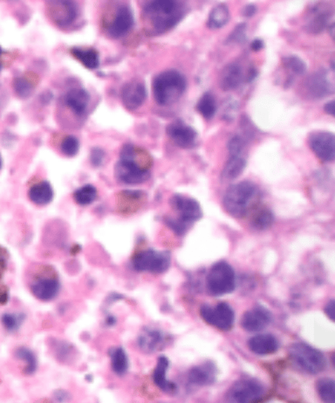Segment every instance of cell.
Here are the masks:
<instances>
[{
	"mask_svg": "<svg viewBox=\"0 0 335 403\" xmlns=\"http://www.w3.org/2000/svg\"><path fill=\"white\" fill-rule=\"evenodd\" d=\"M188 6L178 0L147 1L143 8L144 28L150 34H163L174 28L186 15Z\"/></svg>",
	"mask_w": 335,
	"mask_h": 403,
	"instance_id": "cell-1",
	"label": "cell"
},
{
	"mask_svg": "<svg viewBox=\"0 0 335 403\" xmlns=\"http://www.w3.org/2000/svg\"><path fill=\"white\" fill-rule=\"evenodd\" d=\"M151 165L152 158L146 151L133 145H125L115 165V177L124 184H142L150 177Z\"/></svg>",
	"mask_w": 335,
	"mask_h": 403,
	"instance_id": "cell-2",
	"label": "cell"
},
{
	"mask_svg": "<svg viewBox=\"0 0 335 403\" xmlns=\"http://www.w3.org/2000/svg\"><path fill=\"white\" fill-rule=\"evenodd\" d=\"M257 186L250 181H241L230 186L223 196V207L233 217L241 218L256 207L259 200Z\"/></svg>",
	"mask_w": 335,
	"mask_h": 403,
	"instance_id": "cell-3",
	"label": "cell"
},
{
	"mask_svg": "<svg viewBox=\"0 0 335 403\" xmlns=\"http://www.w3.org/2000/svg\"><path fill=\"white\" fill-rule=\"evenodd\" d=\"M186 87V79L180 72L174 70L162 72L153 79L154 98L161 106L171 105L181 98Z\"/></svg>",
	"mask_w": 335,
	"mask_h": 403,
	"instance_id": "cell-4",
	"label": "cell"
},
{
	"mask_svg": "<svg viewBox=\"0 0 335 403\" xmlns=\"http://www.w3.org/2000/svg\"><path fill=\"white\" fill-rule=\"evenodd\" d=\"M171 205L173 210L178 212L179 217L176 219L169 217L166 219V223L178 236L185 235L190 226L203 215L199 203L192 198L175 194L171 198Z\"/></svg>",
	"mask_w": 335,
	"mask_h": 403,
	"instance_id": "cell-5",
	"label": "cell"
},
{
	"mask_svg": "<svg viewBox=\"0 0 335 403\" xmlns=\"http://www.w3.org/2000/svg\"><path fill=\"white\" fill-rule=\"evenodd\" d=\"M290 357L298 368L310 374L319 373L326 368L327 361L322 352L302 342L291 345Z\"/></svg>",
	"mask_w": 335,
	"mask_h": 403,
	"instance_id": "cell-6",
	"label": "cell"
},
{
	"mask_svg": "<svg viewBox=\"0 0 335 403\" xmlns=\"http://www.w3.org/2000/svg\"><path fill=\"white\" fill-rule=\"evenodd\" d=\"M208 293L219 297L232 293L236 286L235 272L225 262H218L212 266L206 279Z\"/></svg>",
	"mask_w": 335,
	"mask_h": 403,
	"instance_id": "cell-7",
	"label": "cell"
},
{
	"mask_svg": "<svg viewBox=\"0 0 335 403\" xmlns=\"http://www.w3.org/2000/svg\"><path fill=\"white\" fill-rule=\"evenodd\" d=\"M171 253L168 251H157L153 248L136 253L132 258V266L138 272H150L161 274L168 271L171 266Z\"/></svg>",
	"mask_w": 335,
	"mask_h": 403,
	"instance_id": "cell-8",
	"label": "cell"
},
{
	"mask_svg": "<svg viewBox=\"0 0 335 403\" xmlns=\"http://www.w3.org/2000/svg\"><path fill=\"white\" fill-rule=\"evenodd\" d=\"M265 388L255 379H241L232 385L226 395L229 402L247 403L259 400L264 397Z\"/></svg>",
	"mask_w": 335,
	"mask_h": 403,
	"instance_id": "cell-9",
	"label": "cell"
},
{
	"mask_svg": "<svg viewBox=\"0 0 335 403\" xmlns=\"http://www.w3.org/2000/svg\"><path fill=\"white\" fill-rule=\"evenodd\" d=\"M305 91L313 97H323L335 92V63L329 68L310 75L305 82Z\"/></svg>",
	"mask_w": 335,
	"mask_h": 403,
	"instance_id": "cell-10",
	"label": "cell"
},
{
	"mask_svg": "<svg viewBox=\"0 0 335 403\" xmlns=\"http://www.w3.org/2000/svg\"><path fill=\"white\" fill-rule=\"evenodd\" d=\"M200 315L209 325L221 331L232 329L235 320L232 308L226 303H219L214 307L209 305H202Z\"/></svg>",
	"mask_w": 335,
	"mask_h": 403,
	"instance_id": "cell-11",
	"label": "cell"
},
{
	"mask_svg": "<svg viewBox=\"0 0 335 403\" xmlns=\"http://www.w3.org/2000/svg\"><path fill=\"white\" fill-rule=\"evenodd\" d=\"M257 70L250 67L244 73V70L239 63H230L223 68L219 79V85L223 91H230L239 88L243 82H251L257 77Z\"/></svg>",
	"mask_w": 335,
	"mask_h": 403,
	"instance_id": "cell-12",
	"label": "cell"
},
{
	"mask_svg": "<svg viewBox=\"0 0 335 403\" xmlns=\"http://www.w3.org/2000/svg\"><path fill=\"white\" fill-rule=\"evenodd\" d=\"M308 145L319 160L324 162L335 160V134L329 132H315L308 138Z\"/></svg>",
	"mask_w": 335,
	"mask_h": 403,
	"instance_id": "cell-13",
	"label": "cell"
},
{
	"mask_svg": "<svg viewBox=\"0 0 335 403\" xmlns=\"http://www.w3.org/2000/svg\"><path fill=\"white\" fill-rule=\"evenodd\" d=\"M333 13L332 7L323 3L310 7L305 17L306 31L313 34H320L327 27Z\"/></svg>",
	"mask_w": 335,
	"mask_h": 403,
	"instance_id": "cell-14",
	"label": "cell"
},
{
	"mask_svg": "<svg viewBox=\"0 0 335 403\" xmlns=\"http://www.w3.org/2000/svg\"><path fill=\"white\" fill-rule=\"evenodd\" d=\"M48 15L57 26L68 27L78 16V7L74 1H50Z\"/></svg>",
	"mask_w": 335,
	"mask_h": 403,
	"instance_id": "cell-15",
	"label": "cell"
},
{
	"mask_svg": "<svg viewBox=\"0 0 335 403\" xmlns=\"http://www.w3.org/2000/svg\"><path fill=\"white\" fill-rule=\"evenodd\" d=\"M167 134L176 146L183 149L192 148L195 146L197 133L192 126L187 124L181 120H176L169 124Z\"/></svg>",
	"mask_w": 335,
	"mask_h": 403,
	"instance_id": "cell-16",
	"label": "cell"
},
{
	"mask_svg": "<svg viewBox=\"0 0 335 403\" xmlns=\"http://www.w3.org/2000/svg\"><path fill=\"white\" fill-rule=\"evenodd\" d=\"M134 14L131 7L120 6L118 7L114 20L107 27V35L112 39H119L127 34L134 26Z\"/></svg>",
	"mask_w": 335,
	"mask_h": 403,
	"instance_id": "cell-17",
	"label": "cell"
},
{
	"mask_svg": "<svg viewBox=\"0 0 335 403\" xmlns=\"http://www.w3.org/2000/svg\"><path fill=\"white\" fill-rule=\"evenodd\" d=\"M147 91L145 84L139 79L127 82L121 89V100L126 109L136 110L145 101Z\"/></svg>",
	"mask_w": 335,
	"mask_h": 403,
	"instance_id": "cell-18",
	"label": "cell"
},
{
	"mask_svg": "<svg viewBox=\"0 0 335 403\" xmlns=\"http://www.w3.org/2000/svg\"><path fill=\"white\" fill-rule=\"evenodd\" d=\"M271 313L263 307H256L247 312L241 319V326L247 332L256 333L264 330L271 322Z\"/></svg>",
	"mask_w": 335,
	"mask_h": 403,
	"instance_id": "cell-19",
	"label": "cell"
},
{
	"mask_svg": "<svg viewBox=\"0 0 335 403\" xmlns=\"http://www.w3.org/2000/svg\"><path fill=\"white\" fill-rule=\"evenodd\" d=\"M138 347L145 354H153L161 350L166 344V337L162 331L144 328L138 339Z\"/></svg>",
	"mask_w": 335,
	"mask_h": 403,
	"instance_id": "cell-20",
	"label": "cell"
},
{
	"mask_svg": "<svg viewBox=\"0 0 335 403\" xmlns=\"http://www.w3.org/2000/svg\"><path fill=\"white\" fill-rule=\"evenodd\" d=\"M60 284L55 278L36 279L31 286L32 295L41 301H51L59 293Z\"/></svg>",
	"mask_w": 335,
	"mask_h": 403,
	"instance_id": "cell-21",
	"label": "cell"
},
{
	"mask_svg": "<svg viewBox=\"0 0 335 403\" xmlns=\"http://www.w3.org/2000/svg\"><path fill=\"white\" fill-rule=\"evenodd\" d=\"M216 373H217V369L214 363H203L190 370L188 380L194 386H208L214 383Z\"/></svg>",
	"mask_w": 335,
	"mask_h": 403,
	"instance_id": "cell-22",
	"label": "cell"
},
{
	"mask_svg": "<svg viewBox=\"0 0 335 403\" xmlns=\"http://www.w3.org/2000/svg\"><path fill=\"white\" fill-rule=\"evenodd\" d=\"M250 350L258 355H268L278 351V340L272 334H258L252 337L248 342Z\"/></svg>",
	"mask_w": 335,
	"mask_h": 403,
	"instance_id": "cell-23",
	"label": "cell"
},
{
	"mask_svg": "<svg viewBox=\"0 0 335 403\" xmlns=\"http://www.w3.org/2000/svg\"><path fill=\"white\" fill-rule=\"evenodd\" d=\"M169 366V361L165 356H160L157 359L156 369L153 372V381L155 385L164 393L174 394L176 391L175 383L167 380L166 374Z\"/></svg>",
	"mask_w": 335,
	"mask_h": 403,
	"instance_id": "cell-24",
	"label": "cell"
},
{
	"mask_svg": "<svg viewBox=\"0 0 335 403\" xmlns=\"http://www.w3.org/2000/svg\"><path fill=\"white\" fill-rule=\"evenodd\" d=\"M90 96L84 89H73L67 93L65 102L70 109L79 117L84 116L88 110Z\"/></svg>",
	"mask_w": 335,
	"mask_h": 403,
	"instance_id": "cell-25",
	"label": "cell"
},
{
	"mask_svg": "<svg viewBox=\"0 0 335 403\" xmlns=\"http://www.w3.org/2000/svg\"><path fill=\"white\" fill-rule=\"evenodd\" d=\"M71 55L89 70H95L100 66L98 51L93 48L75 46L70 49Z\"/></svg>",
	"mask_w": 335,
	"mask_h": 403,
	"instance_id": "cell-26",
	"label": "cell"
},
{
	"mask_svg": "<svg viewBox=\"0 0 335 403\" xmlns=\"http://www.w3.org/2000/svg\"><path fill=\"white\" fill-rule=\"evenodd\" d=\"M29 199L38 206H46L53 200V190L48 181L32 186L28 192Z\"/></svg>",
	"mask_w": 335,
	"mask_h": 403,
	"instance_id": "cell-27",
	"label": "cell"
},
{
	"mask_svg": "<svg viewBox=\"0 0 335 403\" xmlns=\"http://www.w3.org/2000/svg\"><path fill=\"white\" fill-rule=\"evenodd\" d=\"M229 154L230 157L226 162L222 174L223 179H228V181L239 177L247 165V158L244 157V153Z\"/></svg>",
	"mask_w": 335,
	"mask_h": 403,
	"instance_id": "cell-28",
	"label": "cell"
},
{
	"mask_svg": "<svg viewBox=\"0 0 335 403\" xmlns=\"http://www.w3.org/2000/svg\"><path fill=\"white\" fill-rule=\"evenodd\" d=\"M109 355L113 371L119 376H125L129 368V362L124 349L121 347L111 348Z\"/></svg>",
	"mask_w": 335,
	"mask_h": 403,
	"instance_id": "cell-29",
	"label": "cell"
},
{
	"mask_svg": "<svg viewBox=\"0 0 335 403\" xmlns=\"http://www.w3.org/2000/svg\"><path fill=\"white\" fill-rule=\"evenodd\" d=\"M230 20V11L228 7L223 4L216 6L209 14L207 27L211 30H221L225 27Z\"/></svg>",
	"mask_w": 335,
	"mask_h": 403,
	"instance_id": "cell-30",
	"label": "cell"
},
{
	"mask_svg": "<svg viewBox=\"0 0 335 403\" xmlns=\"http://www.w3.org/2000/svg\"><path fill=\"white\" fill-rule=\"evenodd\" d=\"M197 110L202 117L211 120L217 111V102L214 95L210 92H205L201 96L197 104Z\"/></svg>",
	"mask_w": 335,
	"mask_h": 403,
	"instance_id": "cell-31",
	"label": "cell"
},
{
	"mask_svg": "<svg viewBox=\"0 0 335 403\" xmlns=\"http://www.w3.org/2000/svg\"><path fill=\"white\" fill-rule=\"evenodd\" d=\"M15 357L26 362V366L24 369L25 374L32 376L36 372L38 368L37 358H36L34 352L27 347H20L15 351Z\"/></svg>",
	"mask_w": 335,
	"mask_h": 403,
	"instance_id": "cell-32",
	"label": "cell"
},
{
	"mask_svg": "<svg viewBox=\"0 0 335 403\" xmlns=\"http://www.w3.org/2000/svg\"><path fill=\"white\" fill-rule=\"evenodd\" d=\"M317 392L323 402L335 403V380L323 378L317 383Z\"/></svg>",
	"mask_w": 335,
	"mask_h": 403,
	"instance_id": "cell-33",
	"label": "cell"
},
{
	"mask_svg": "<svg viewBox=\"0 0 335 403\" xmlns=\"http://www.w3.org/2000/svg\"><path fill=\"white\" fill-rule=\"evenodd\" d=\"M284 70H286L290 77L295 75H302L307 70V66L300 57L296 56H288L282 60Z\"/></svg>",
	"mask_w": 335,
	"mask_h": 403,
	"instance_id": "cell-34",
	"label": "cell"
},
{
	"mask_svg": "<svg viewBox=\"0 0 335 403\" xmlns=\"http://www.w3.org/2000/svg\"><path fill=\"white\" fill-rule=\"evenodd\" d=\"M97 189L93 185H85L75 191L74 193V200L75 203L81 206H88L92 204L97 198Z\"/></svg>",
	"mask_w": 335,
	"mask_h": 403,
	"instance_id": "cell-35",
	"label": "cell"
},
{
	"mask_svg": "<svg viewBox=\"0 0 335 403\" xmlns=\"http://www.w3.org/2000/svg\"><path fill=\"white\" fill-rule=\"evenodd\" d=\"M273 215L272 212L268 210H261L257 211L252 217L251 225L255 229L265 230L268 229L272 224Z\"/></svg>",
	"mask_w": 335,
	"mask_h": 403,
	"instance_id": "cell-36",
	"label": "cell"
},
{
	"mask_svg": "<svg viewBox=\"0 0 335 403\" xmlns=\"http://www.w3.org/2000/svg\"><path fill=\"white\" fill-rule=\"evenodd\" d=\"M145 196L140 191H124L120 193L121 200L120 203H127V206H126L124 210L126 213L129 210H133L134 208L132 207V203L135 205L136 207H139V205L142 201H143V197Z\"/></svg>",
	"mask_w": 335,
	"mask_h": 403,
	"instance_id": "cell-37",
	"label": "cell"
},
{
	"mask_svg": "<svg viewBox=\"0 0 335 403\" xmlns=\"http://www.w3.org/2000/svg\"><path fill=\"white\" fill-rule=\"evenodd\" d=\"M25 319H26V316L23 313H20V314L6 313L2 316L3 326L10 333L16 332L22 325Z\"/></svg>",
	"mask_w": 335,
	"mask_h": 403,
	"instance_id": "cell-38",
	"label": "cell"
},
{
	"mask_svg": "<svg viewBox=\"0 0 335 403\" xmlns=\"http://www.w3.org/2000/svg\"><path fill=\"white\" fill-rule=\"evenodd\" d=\"M34 85L26 77H17L13 81L14 91L20 98H27L34 91Z\"/></svg>",
	"mask_w": 335,
	"mask_h": 403,
	"instance_id": "cell-39",
	"label": "cell"
},
{
	"mask_svg": "<svg viewBox=\"0 0 335 403\" xmlns=\"http://www.w3.org/2000/svg\"><path fill=\"white\" fill-rule=\"evenodd\" d=\"M61 152L67 157H74L80 149V143L74 136H67L61 142Z\"/></svg>",
	"mask_w": 335,
	"mask_h": 403,
	"instance_id": "cell-40",
	"label": "cell"
},
{
	"mask_svg": "<svg viewBox=\"0 0 335 403\" xmlns=\"http://www.w3.org/2000/svg\"><path fill=\"white\" fill-rule=\"evenodd\" d=\"M246 34V25L241 24L236 27L232 35L230 36V41L239 42L242 41Z\"/></svg>",
	"mask_w": 335,
	"mask_h": 403,
	"instance_id": "cell-41",
	"label": "cell"
},
{
	"mask_svg": "<svg viewBox=\"0 0 335 403\" xmlns=\"http://www.w3.org/2000/svg\"><path fill=\"white\" fill-rule=\"evenodd\" d=\"M104 158V152L100 148H95L92 150L91 155H90V161L95 167H100L102 165Z\"/></svg>",
	"mask_w": 335,
	"mask_h": 403,
	"instance_id": "cell-42",
	"label": "cell"
},
{
	"mask_svg": "<svg viewBox=\"0 0 335 403\" xmlns=\"http://www.w3.org/2000/svg\"><path fill=\"white\" fill-rule=\"evenodd\" d=\"M327 318L332 320L335 323V300H332L326 305L324 309Z\"/></svg>",
	"mask_w": 335,
	"mask_h": 403,
	"instance_id": "cell-43",
	"label": "cell"
},
{
	"mask_svg": "<svg viewBox=\"0 0 335 403\" xmlns=\"http://www.w3.org/2000/svg\"><path fill=\"white\" fill-rule=\"evenodd\" d=\"M324 110H325L327 114L335 117V100L327 103L325 107H324Z\"/></svg>",
	"mask_w": 335,
	"mask_h": 403,
	"instance_id": "cell-44",
	"label": "cell"
},
{
	"mask_svg": "<svg viewBox=\"0 0 335 403\" xmlns=\"http://www.w3.org/2000/svg\"><path fill=\"white\" fill-rule=\"evenodd\" d=\"M256 13V7L254 5L244 6L242 11V15L244 17L254 16Z\"/></svg>",
	"mask_w": 335,
	"mask_h": 403,
	"instance_id": "cell-45",
	"label": "cell"
},
{
	"mask_svg": "<svg viewBox=\"0 0 335 403\" xmlns=\"http://www.w3.org/2000/svg\"><path fill=\"white\" fill-rule=\"evenodd\" d=\"M251 50L255 52L261 51V50L264 48V42L261 39H256L251 44Z\"/></svg>",
	"mask_w": 335,
	"mask_h": 403,
	"instance_id": "cell-46",
	"label": "cell"
},
{
	"mask_svg": "<svg viewBox=\"0 0 335 403\" xmlns=\"http://www.w3.org/2000/svg\"><path fill=\"white\" fill-rule=\"evenodd\" d=\"M117 319L114 315L107 316L105 324L107 326L113 327L117 324Z\"/></svg>",
	"mask_w": 335,
	"mask_h": 403,
	"instance_id": "cell-47",
	"label": "cell"
},
{
	"mask_svg": "<svg viewBox=\"0 0 335 403\" xmlns=\"http://www.w3.org/2000/svg\"><path fill=\"white\" fill-rule=\"evenodd\" d=\"M55 397L57 400H59L60 402H63L65 401V399L68 398V395L67 392L63 390L57 391L55 393Z\"/></svg>",
	"mask_w": 335,
	"mask_h": 403,
	"instance_id": "cell-48",
	"label": "cell"
},
{
	"mask_svg": "<svg viewBox=\"0 0 335 403\" xmlns=\"http://www.w3.org/2000/svg\"><path fill=\"white\" fill-rule=\"evenodd\" d=\"M1 305H6L7 303V301H8V290H7V288H6V290H4V288H2L1 290Z\"/></svg>",
	"mask_w": 335,
	"mask_h": 403,
	"instance_id": "cell-49",
	"label": "cell"
},
{
	"mask_svg": "<svg viewBox=\"0 0 335 403\" xmlns=\"http://www.w3.org/2000/svg\"><path fill=\"white\" fill-rule=\"evenodd\" d=\"M329 32L330 37L332 38L333 41L335 42V23L330 25Z\"/></svg>",
	"mask_w": 335,
	"mask_h": 403,
	"instance_id": "cell-50",
	"label": "cell"
},
{
	"mask_svg": "<svg viewBox=\"0 0 335 403\" xmlns=\"http://www.w3.org/2000/svg\"><path fill=\"white\" fill-rule=\"evenodd\" d=\"M81 250V247L79 245H75L73 248H72V253L77 254L79 251Z\"/></svg>",
	"mask_w": 335,
	"mask_h": 403,
	"instance_id": "cell-51",
	"label": "cell"
},
{
	"mask_svg": "<svg viewBox=\"0 0 335 403\" xmlns=\"http://www.w3.org/2000/svg\"><path fill=\"white\" fill-rule=\"evenodd\" d=\"M332 362H333V364H334V368H335V352L332 356Z\"/></svg>",
	"mask_w": 335,
	"mask_h": 403,
	"instance_id": "cell-52",
	"label": "cell"
}]
</instances>
